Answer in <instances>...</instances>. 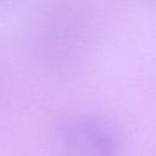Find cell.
<instances>
[{"label":"cell","mask_w":156,"mask_h":156,"mask_svg":"<svg viewBox=\"0 0 156 156\" xmlns=\"http://www.w3.org/2000/svg\"><path fill=\"white\" fill-rule=\"evenodd\" d=\"M62 156H119L123 138L117 124L95 113L66 117L57 128Z\"/></svg>","instance_id":"obj_1"},{"label":"cell","mask_w":156,"mask_h":156,"mask_svg":"<svg viewBox=\"0 0 156 156\" xmlns=\"http://www.w3.org/2000/svg\"><path fill=\"white\" fill-rule=\"evenodd\" d=\"M155 1H156V0H155Z\"/></svg>","instance_id":"obj_2"}]
</instances>
